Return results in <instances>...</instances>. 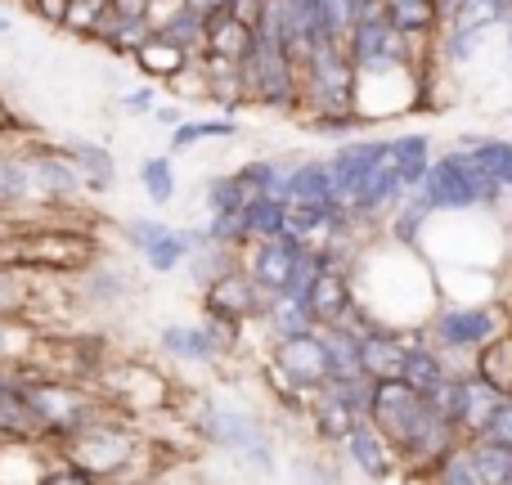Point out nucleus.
Returning <instances> with one entry per match:
<instances>
[{"instance_id": "f704fd0d", "label": "nucleus", "mask_w": 512, "mask_h": 485, "mask_svg": "<svg viewBox=\"0 0 512 485\" xmlns=\"http://www.w3.org/2000/svg\"><path fill=\"white\" fill-rule=\"evenodd\" d=\"M360 5H378V0H360Z\"/></svg>"}, {"instance_id": "f8f14e48", "label": "nucleus", "mask_w": 512, "mask_h": 485, "mask_svg": "<svg viewBox=\"0 0 512 485\" xmlns=\"http://www.w3.org/2000/svg\"><path fill=\"white\" fill-rule=\"evenodd\" d=\"M504 405V396L499 391H490L486 382L472 373V378H459V405H454V427H459L463 441H472V436L486 432V423L495 418V409Z\"/></svg>"}, {"instance_id": "dca6fc26", "label": "nucleus", "mask_w": 512, "mask_h": 485, "mask_svg": "<svg viewBox=\"0 0 512 485\" xmlns=\"http://www.w3.org/2000/svg\"><path fill=\"white\" fill-rule=\"evenodd\" d=\"M324 346H328V373H333V382L364 378V360H360V333H351V328H346V319H342V324H328Z\"/></svg>"}, {"instance_id": "cd10ccee", "label": "nucleus", "mask_w": 512, "mask_h": 485, "mask_svg": "<svg viewBox=\"0 0 512 485\" xmlns=\"http://www.w3.org/2000/svg\"><path fill=\"white\" fill-rule=\"evenodd\" d=\"M23 5L41 27H63L68 18V0H23Z\"/></svg>"}, {"instance_id": "72a5a7b5", "label": "nucleus", "mask_w": 512, "mask_h": 485, "mask_svg": "<svg viewBox=\"0 0 512 485\" xmlns=\"http://www.w3.org/2000/svg\"><path fill=\"white\" fill-rule=\"evenodd\" d=\"M292 5H315V0H292Z\"/></svg>"}, {"instance_id": "9d476101", "label": "nucleus", "mask_w": 512, "mask_h": 485, "mask_svg": "<svg viewBox=\"0 0 512 485\" xmlns=\"http://www.w3.org/2000/svg\"><path fill=\"white\" fill-rule=\"evenodd\" d=\"M306 310H310V319H315V328L342 324V319L351 315V279H346V270H337L328 256L319 261L315 279H310V288H306Z\"/></svg>"}, {"instance_id": "c756f323", "label": "nucleus", "mask_w": 512, "mask_h": 485, "mask_svg": "<svg viewBox=\"0 0 512 485\" xmlns=\"http://www.w3.org/2000/svg\"><path fill=\"white\" fill-rule=\"evenodd\" d=\"M9 135H23V117L9 108L5 95H0V140H9Z\"/></svg>"}, {"instance_id": "393cba45", "label": "nucleus", "mask_w": 512, "mask_h": 485, "mask_svg": "<svg viewBox=\"0 0 512 485\" xmlns=\"http://www.w3.org/2000/svg\"><path fill=\"white\" fill-rule=\"evenodd\" d=\"M140 185L144 194H149L153 207H167L171 198H176V171H171V158H144L140 162Z\"/></svg>"}, {"instance_id": "bb28decb", "label": "nucleus", "mask_w": 512, "mask_h": 485, "mask_svg": "<svg viewBox=\"0 0 512 485\" xmlns=\"http://www.w3.org/2000/svg\"><path fill=\"white\" fill-rule=\"evenodd\" d=\"M212 135H234V122H176L171 153L189 149V144H198V140H212Z\"/></svg>"}, {"instance_id": "0eeeda50", "label": "nucleus", "mask_w": 512, "mask_h": 485, "mask_svg": "<svg viewBox=\"0 0 512 485\" xmlns=\"http://www.w3.org/2000/svg\"><path fill=\"white\" fill-rule=\"evenodd\" d=\"M301 256H306V243L292 239V234H274V239L252 243L248 274L256 279V288H261L265 297H279V292H292V283H297Z\"/></svg>"}, {"instance_id": "20e7f679", "label": "nucleus", "mask_w": 512, "mask_h": 485, "mask_svg": "<svg viewBox=\"0 0 512 485\" xmlns=\"http://www.w3.org/2000/svg\"><path fill=\"white\" fill-rule=\"evenodd\" d=\"M423 194L432 207H490L504 194V185L463 149V153H445L441 162H427Z\"/></svg>"}, {"instance_id": "aec40b11", "label": "nucleus", "mask_w": 512, "mask_h": 485, "mask_svg": "<svg viewBox=\"0 0 512 485\" xmlns=\"http://www.w3.org/2000/svg\"><path fill=\"white\" fill-rule=\"evenodd\" d=\"M472 468H477V485H512V450L490 436H472L468 441Z\"/></svg>"}, {"instance_id": "2f4dec72", "label": "nucleus", "mask_w": 512, "mask_h": 485, "mask_svg": "<svg viewBox=\"0 0 512 485\" xmlns=\"http://www.w3.org/2000/svg\"><path fill=\"white\" fill-rule=\"evenodd\" d=\"M185 5L189 9H194V14H216V9H225V5H234V0H185Z\"/></svg>"}, {"instance_id": "9b49d317", "label": "nucleus", "mask_w": 512, "mask_h": 485, "mask_svg": "<svg viewBox=\"0 0 512 485\" xmlns=\"http://www.w3.org/2000/svg\"><path fill=\"white\" fill-rule=\"evenodd\" d=\"M499 328H504V319H499V310H490V306L445 310V315L436 319V337H441L450 351H472V346L490 342Z\"/></svg>"}, {"instance_id": "f257e3e1", "label": "nucleus", "mask_w": 512, "mask_h": 485, "mask_svg": "<svg viewBox=\"0 0 512 485\" xmlns=\"http://www.w3.org/2000/svg\"><path fill=\"white\" fill-rule=\"evenodd\" d=\"M427 176V140L423 135H405V140H378L369 167H364V180L355 189L351 212L373 216L400 198L405 189H418Z\"/></svg>"}, {"instance_id": "c85d7f7f", "label": "nucleus", "mask_w": 512, "mask_h": 485, "mask_svg": "<svg viewBox=\"0 0 512 485\" xmlns=\"http://www.w3.org/2000/svg\"><path fill=\"white\" fill-rule=\"evenodd\" d=\"M481 436H490V441H499V445H508L512 450V400H504V405L495 409V418L486 423V432Z\"/></svg>"}, {"instance_id": "f03ea898", "label": "nucleus", "mask_w": 512, "mask_h": 485, "mask_svg": "<svg viewBox=\"0 0 512 485\" xmlns=\"http://www.w3.org/2000/svg\"><path fill=\"white\" fill-rule=\"evenodd\" d=\"M99 256V243L72 225H27L9 234V265L36 274H86Z\"/></svg>"}, {"instance_id": "c9c22d12", "label": "nucleus", "mask_w": 512, "mask_h": 485, "mask_svg": "<svg viewBox=\"0 0 512 485\" xmlns=\"http://www.w3.org/2000/svg\"><path fill=\"white\" fill-rule=\"evenodd\" d=\"M252 5H256V0H252Z\"/></svg>"}, {"instance_id": "6e6552de", "label": "nucleus", "mask_w": 512, "mask_h": 485, "mask_svg": "<svg viewBox=\"0 0 512 485\" xmlns=\"http://www.w3.org/2000/svg\"><path fill=\"white\" fill-rule=\"evenodd\" d=\"M203 310L212 319H230V324H243V319H256L265 310V292L256 288V279L248 270H221L216 279H207L203 292Z\"/></svg>"}, {"instance_id": "1a4fd4ad", "label": "nucleus", "mask_w": 512, "mask_h": 485, "mask_svg": "<svg viewBox=\"0 0 512 485\" xmlns=\"http://www.w3.org/2000/svg\"><path fill=\"white\" fill-rule=\"evenodd\" d=\"M252 50V18L243 14V0L216 9L203 18V54L207 59H225V63H243Z\"/></svg>"}, {"instance_id": "ddd939ff", "label": "nucleus", "mask_w": 512, "mask_h": 485, "mask_svg": "<svg viewBox=\"0 0 512 485\" xmlns=\"http://www.w3.org/2000/svg\"><path fill=\"white\" fill-rule=\"evenodd\" d=\"M346 445H351V459L360 463V472H369V477H391V468H396V445L387 441V436L378 432V427H373V418L364 414L360 423L351 427V432H346Z\"/></svg>"}, {"instance_id": "b1692460", "label": "nucleus", "mask_w": 512, "mask_h": 485, "mask_svg": "<svg viewBox=\"0 0 512 485\" xmlns=\"http://www.w3.org/2000/svg\"><path fill=\"white\" fill-rule=\"evenodd\" d=\"M270 328L279 337L315 328V319H310V310H306V297H297V292H279V297H270Z\"/></svg>"}, {"instance_id": "a211bd4d", "label": "nucleus", "mask_w": 512, "mask_h": 485, "mask_svg": "<svg viewBox=\"0 0 512 485\" xmlns=\"http://www.w3.org/2000/svg\"><path fill=\"white\" fill-rule=\"evenodd\" d=\"M400 378H405L409 387H414L418 396L427 400L445 378H450V369H445V360L432 351V346H405V364H400Z\"/></svg>"}, {"instance_id": "473e14b6", "label": "nucleus", "mask_w": 512, "mask_h": 485, "mask_svg": "<svg viewBox=\"0 0 512 485\" xmlns=\"http://www.w3.org/2000/svg\"><path fill=\"white\" fill-rule=\"evenodd\" d=\"M5 32H9V18H5V14H0V36H5Z\"/></svg>"}, {"instance_id": "4be33fe9", "label": "nucleus", "mask_w": 512, "mask_h": 485, "mask_svg": "<svg viewBox=\"0 0 512 485\" xmlns=\"http://www.w3.org/2000/svg\"><path fill=\"white\" fill-rule=\"evenodd\" d=\"M382 9L405 36H427L436 27V18H441L436 0H382Z\"/></svg>"}, {"instance_id": "39448f33", "label": "nucleus", "mask_w": 512, "mask_h": 485, "mask_svg": "<svg viewBox=\"0 0 512 485\" xmlns=\"http://www.w3.org/2000/svg\"><path fill=\"white\" fill-rule=\"evenodd\" d=\"M274 369L283 373V382H288V387L310 391V396H315L319 387H328V382H333V373H328L324 333L306 328V333L279 337V351H274Z\"/></svg>"}, {"instance_id": "7c9ffc66", "label": "nucleus", "mask_w": 512, "mask_h": 485, "mask_svg": "<svg viewBox=\"0 0 512 485\" xmlns=\"http://www.w3.org/2000/svg\"><path fill=\"white\" fill-rule=\"evenodd\" d=\"M126 113H153V90H131V95L122 99Z\"/></svg>"}, {"instance_id": "5701e85b", "label": "nucleus", "mask_w": 512, "mask_h": 485, "mask_svg": "<svg viewBox=\"0 0 512 485\" xmlns=\"http://www.w3.org/2000/svg\"><path fill=\"white\" fill-rule=\"evenodd\" d=\"M162 351L180 355V360H212V355H221V351H216V342H212V333H207V324H198V328H189V324L167 328V333H162Z\"/></svg>"}, {"instance_id": "412c9836", "label": "nucleus", "mask_w": 512, "mask_h": 485, "mask_svg": "<svg viewBox=\"0 0 512 485\" xmlns=\"http://www.w3.org/2000/svg\"><path fill=\"white\" fill-rule=\"evenodd\" d=\"M288 225V207H283L279 194H261L243 207V230H248V243H261V239H274L283 234Z\"/></svg>"}, {"instance_id": "423d86ee", "label": "nucleus", "mask_w": 512, "mask_h": 485, "mask_svg": "<svg viewBox=\"0 0 512 485\" xmlns=\"http://www.w3.org/2000/svg\"><path fill=\"white\" fill-rule=\"evenodd\" d=\"M126 234H131V243L140 247V256L158 274L176 270L180 261L194 256V247L207 243V230H176V225H167V221H131Z\"/></svg>"}, {"instance_id": "f3484780", "label": "nucleus", "mask_w": 512, "mask_h": 485, "mask_svg": "<svg viewBox=\"0 0 512 485\" xmlns=\"http://www.w3.org/2000/svg\"><path fill=\"white\" fill-rule=\"evenodd\" d=\"M360 360H364V378H400L405 364V346L391 333H360Z\"/></svg>"}, {"instance_id": "7ed1b4c3", "label": "nucleus", "mask_w": 512, "mask_h": 485, "mask_svg": "<svg viewBox=\"0 0 512 485\" xmlns=\"http://www.w3.org/2000/svg\"><path fill=\"white\" fill-rule=\"evenodd\" d=\"M306 77V99L328 117V122H351L355 108V63L346 54V41H315L301 59Z\"/></svg>"}, {"instance_id": "6ab92c4d", "label": "nucleus", "mask_w": 512, "mask_h": 485, "mask_svg": "<svg viewBox=\"0 0 512 485\" xmlns=\"http://www.w3.org/2000/svg\"><path fill=\"white\" fill-rule=\"evenodd\" d=\"M63 153L72 158V167H77L81 185H90V189H108V185H113V153H108L104 144L68 140V144H63Z\"/></svg>"}, {"instance_id": "4468645a", "label": "nucleus", "mask_w": 512, "mask_h": 485, "mask_svg": "<svg viewBox=\"0 0 512 485\" xmlns=\"http://www.w3.org/2000/svg\"><path fill=\"white\" fill-rule=\"evenodd\" d=\"M131 63L144 72V77H153V81H171V77H180V72L189 68V50H185L180 41H171V36L149 32L140 45H135Z\"/></svg>"}, {"instance_id": "2eb2a0df", "label": "nucleus", "mask_w": 512, "mask_h": 485, "mask_svg": "<svg viewBox=\"0 0 512 485\" xmlns=\"http://www.w3.org/2000/svg\"><path fill=\"white\" fill-rule=\"evenodd\" d=\"M477 378L486 382L490 391H499L504 400H512V333H495L490 342H481Z\"/></svg>"}, {"instance_id": "a878e982", "label": "nucleus", "mask_w": 512, "mask_h": 485, "mask_svg": "<svg viewBox=\"0 0 512 485\" xmlns=\"http://www.w3.org/2000/svg\"><path fill=\"white\" fill-rule=\"evenodd\" d=\"M468 153L490 171V176L499 180V185L512 189V144H504V140H486V144H472Z\"/></svg>"}]
</instances>
